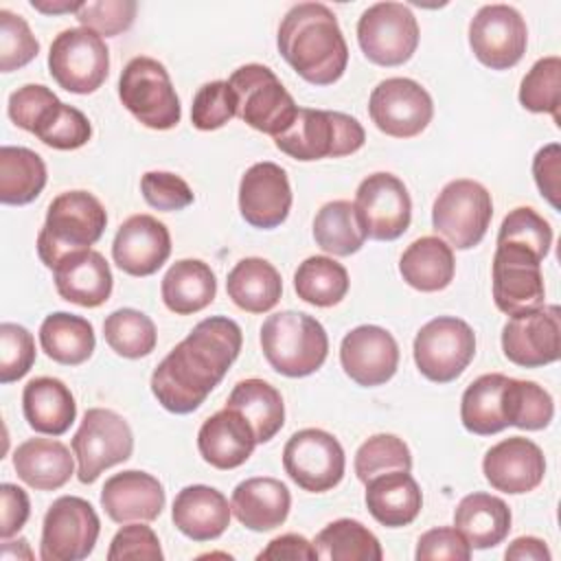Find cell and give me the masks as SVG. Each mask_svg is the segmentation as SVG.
<instances>
[{
    "instance_id": "1",
    "label": "cell",
    "mask_w": 561,
    "mask_h": 561,
    "mask_svg": "<svg viewBox=\"0 0 561 561\" xmlns=\"http://www.w3.org/2000/svg\"><path fill=\"white\" fill-rule=\"evenodd\" d=\"M241 327L226 316L204 318L151 375V392L173 414L197 410L241 353Z\"/></svg>"
},
{
    "instance_id": "2",
    "label": "cell",
    "mask_w": 561,
    "mask_h": 561,
    "mask_svg": "<svg viewBox=\"0 0 561 561\" xmlns=\"http://www.w3.org/2000/svg\"><path fill=\"white\" fill-rule=\"evenodd\" d=\"M278 53L309 83H335L348 64V46L335 13L322 2L294 4L278 26Z\"/></svg>"
},
{
    "instance_id": "3",
    "label": "cell",
    "mask_w": 561,
    "mask_h": 561,
    "mask_svg": "<svg viewBox=\"0 0 561 561\" xmlns=\"http://www.w3.org/2000/svg\"><path fill=\"white\" fill-rule=\"evenodd\" d=\"M107 226V213L103 204L88 191L59 193L48 210L46 221L37 234V254L50 270L61 259L90 250Z\"/></svg>"
},
{
    "instance_id": "4",
    "label": "cell",
    "mask_w": 561,
    "mask_h": 561,
    "mask_svg": "<svg viewBox=\"0 0 561 561\" xmlns=\"http://www.w3.org/2000/svg\"><path fill=\"white\" fill-rule=\"evenodd\" d=\"M261 348L267 364L285 377L316 373L329 353L324 327L302 311H278L261 327Z\"/></svg>"
},
{
    "instance_id": "5",
    "label": "cell",
    "mask_w": 561,
    "mask_h": 561,
    "mask_svg": "<svg viewBox=\"0 0 561 561\" xmlns=\"http://www.w3.org/2000/svg\"><path fill=\"white\" fill-rule=\"evenodd\" d=\"M364 140L366 131L357 118L333 110L298 107L296 118L274 138V145L294 160L311 162L355 153Z\"/></svg>"
},
{
    "instance_id": "6",
    "label": "cell",
    "mask_w": 561,
    "mask_h": 561,
    "mask_svg": "<svg viewBox=\"0 0 561 561\" xmlns=\"http://www.w3.org/2000/svg\"><path fill=\"white\" fill-rule=\"evenodd\" d=\"M237 96V116L252 129L276 138L298 114L294 96L263 64H245L228 79Z\"/></svg>"
},
{
    "instance_id": "7",
    "label": "cell",
    "mask_w": 561,
    "mask_h": 561,
    "mask_svg": "<svg viewBox=\"0 0 561 561\" xmlns=\"http://www.w3.org/2000/svg\"><path fill=\"white\" fill-rule=\"evenodd\" d=\"M121 103L149 129H171L182 118L180 99L167 68L153 57H134L118 79Z\"/></svg>"
},
{
    "instance_id": "8",
    "label": "cell",
    "mask_w": 561,
    "mask_h": 561,
    "mask_svg": "<svg viewBox=\"0 0 561 561\" xmlns=\"http://www.w3.org/2000/svg\"><path fill=\"white\" fill-rule=\"evenodd\" d=\"M493 217L491 193L476 180H451L443 186L432 206V226L454 248L478 245Z\"/></svg>"
},
{
    "instance_id": "9",
    "label": "cell",
    "mask_w": 561,
    "mask_h": 561,
    "mask_svg": "<svg viewBox=\"0 0 561 561\" xmlns=\"http://www.w3.org/2000/svg\"><path fill=\"white\" fill-rule=\"evenodd\" d=\"M72 451L79 482L92 484L105 469L131 458V427L114 410L90 408L72 436Z\"/></svg>"
},
{
    "instance_id": "10",
    "label": "cell",
    "mask_w": 561,
    "mask_h": 561,
    "mask_svg": "<svg viewBox=\"0 0 561 561\" xmlns=\"http://www.w3.org/2000/svg\"><path fill=\"white\" fill-rule=\"evenodd\" d=\"M48 70L59 88L90 94L110 72V48L103 37L85 26L61 31L48 50Z\"/></svg>"
},
{
    "instance_id": "11",
    "label": "cell",
    "mask_w": 561,
    "mask_h": 561,
    "mask_svg": "<svg viewBox=\"0 0 561 561\" xmlns=\"http://www.w3.org/2000/svg\"><path fill=\"white\" fill-rule=\"evenodd\" d=\"M476 355L473 329L454 316L425 322L414 337V362L423 377L436 383L458 379Z\"/></svg>"
},
{
    "instance_id": "12",
    "label": "cell",
    "mask_w": 561,
    "mask_h": 561,
    "mask_svg": "<svg viewBox=\"0 0 561 561\" xmlns=\"http://www.w3.org/2000/svg\"><path fill=\"white\" fill-rule=\"evenodd\" d=\"M357 42L368 61L401 66L419 46V22L401 2L370 4L357 22Z\"/></svg>"
},
{
    "instance_id": "13",
    "label": "cell",
    "mask_w": 561,
    "mask_h": 561,
    "mask_svg": "<svg viewBox=\"0 0 561 561\" xmlns=\"http://www.w3.org/2000/svg\"><path fill=\"white\" fill-rule=\"evenodd\" d=\"M101 522L94 506L77 495L57 497L42 524L39 557L44 561L85 559L99 539Z\"/></svg>"
},
{
    "instance_id": "14",
    "label": "cell",
    "mask_w": 561,
    "mask_h": 561,
    "mask_svg": "<svg viewBox=\"0 0 561 561\" xmlns=\"http://www.w3.org/2000/svg\"><path fill=\"white\" fill-rule=\"evenodd\" d=\"M285 473L309 493H324L344 478V449L340 440L318 427H307L289 436L283 449Z\"/></svg>"
},
{
    "instance_id": "15",
    "label": "cell",
    "mask_w": 561,
    "mask_h": 561,
    "mask_svg": "<svg viewBox=\"0 0 561 561\" xmlns=\"http://www.w3.org/2000/svg\"><path fill=\"white\" fill-rule=\"evenodd\" d=\"M493 300L506 316H522L543 307L546 287L541 261L533 250L517 243H495Z\"/></svg>"
},
{
    "instance_id": "16",
    "label": "cell",
    "mask_w": 561,
    "mask_h": 561,
    "mask_svg": "<svg viewBox=\"0 0 561 561\" xmlns=\"http://www.w3.org/2000/svg\"><path fill=\"white\" fill-rule=\"evenodd\" d=\"M368 114L379 131L392 138L419 136L434 116L430 92L408 77H390L375 85Z\"/></svg>"
},
{
    "instance_id": "17",
    "label": "cell",
    "mask_w": 561,
    "mask_h": 561,
    "mask_svg": "<svg viewBox=\"0 0 561 561\" xmlns=\"http://www.w3.org/2000/svg\"><path fill=\"white\" fill-rule=\"evenodd\" d=\"M528 28L522 13L508 4H484L471 18L469 46L480 64L508 70L526 53Z\"/></svg>"
},
{
    "instance_id": "18",
    "label": "cell",
    "mask_w": 561,
    "mask_h": 561,
    "mask_svg": "<svg viewBox=\"0 0 561 561\" xmlns=\"http://www.w3.org/2000/svg\"><path fill=\"white\" fill-rule=\"evenodd\" d=\"M353 204L366 237L377 241L399 239L412 219L410 193L392 173L379 171L364 178L357 186Z\"/></svg>"
},
{
    "instance_id": "19",
    "label": "cell",
    "mask_w": 561,
    "mask_h": 561,
    "mask_svg": "<svg viewBox=\"0 0 561 561\" xmlns=\"http://www.w3.org/2000/svg\"><path fill=\"white\" fill-rule=\"evenodd\" d=\"M502 351L522 368L552 364L561 355V309L543 305L535 311L513 316L502 329Z\"/></svg>"
},
{
    "instance_id": "20",
    "label": "cell",
    "mask_w": 561,
    "mask_h": 561,
    "mask_svg": "<svg viewBox=\"0 0 561 561\" xmlns=\"http://www.w3.org/2000/svg\"><path fill=\"white\" fill-rule=\"evenodd\" d=\"M344 373L364 388L392 379L399 366V346L390 331L377 324H362L348 331L340 344Z\"/></svg>"
},
{
    "instance_id": "21",
    "label": "cell",
    "mask_w": 561,
    "mask_h": 561,
    "mask_svg": "<svg viewBox=\"0 0 561 561\" xmlns=\"http://www.w3.org/2000/svg\"><path fill=\"white\" fill-rule=\"evenodd\" d=\"M291 208V188L283 167L276 162L252 164L239 182L241 217L261 230L280 226Z\"/></svg>"
},
{
    "instance_id": "22",
    "label": "cell",
    "mask_w": 561,
    "mask_h": 561,
    "mask_svg": "<svg viewBox=\"0 0 561 561\" xmlns=\"http://www.w3.org/2000/svg\"><path fill=\"white\" fill-rule=\"evenodd\" d=\"M482 471L495 491L519 495L541 484L546 476V458L541 447L530 438L511 436L484 454Z\"/></svg>"
},
{
    "instance_id": "23",
    "label": "cell",
    "mask_w": 561,
    "mask_h": 561,
    "mask_svg": "<svg viewBox=\"0 0 561 561\" xmlns=\"http://www.w3.org/2000/svg\"><path fill=\"white\" fill-rule=\"evenodd\" d=\"M171 254L169 228L151 215H131L114 237V263L129 276L156 274Z\"/></svg>"
},
{
    "instance_id": "24",
    "label": "cell",
    "mask_w": 561,
    "mask_h": 561,
    "mask_svg": "<svg viewBox=\"0 0 561 561\" xmlns=\"http://www.w3.org/2000/svg\"><path fill=\"white\" fill-rule=\"evenodd\" d=\"M164 486L147 471L127 469L105 480L101 506L116 524L153 522L164 508Z\"/></svg>"
},
{
    "instance_id": "25",
    "label": "cell",
    "mask_w": 561,
    "mask_h": 561,
    "mask_svg": "<svg viewBox=\"0 0 561 561\" xmlns=\"http://www.w3.org/2000/svg\"><path fill=\"white\" fill-rule=\"evenodd\" d=\"M256 445L250 423L232 408H224L208 416L197 432L199 456L221 471L241 467Z\"/></svg>"
},
{
    "instance_id": "26",
    "label": "cell",
    "mask_w": 561,
    "mask_h": 561,
    "mask_svg": "<svg viewBox=\"0 0 561 561\" xmlns=\"http://www.w3.org/2000/svg\"><path fill=\"white\" fill-rule=\"evenodd\" d=\"M232 508L226 495L206 484L184 486L171 508L175 528L193 541H210L226 533L230 526Z\"/></svg>"
},
{
    "instance_id": "27",
    "label": "cell",
    "mask_w": 561,
    "mask_h": 561,
    "mask_svg": "<svg viewBox=\"0 0 561 561\" xmlns=\"http://www.w3.org/2000/svg\"><path fill=\"white\" fill-rule=\"evenodd\" d=\"M55 272L57 294L79 307H101L112 294V270L96 250H83L59 261Z\"/></svg>"
},
{
    "instance_id": "28",
    "label": "cell",
    "mask_w": 561,
    "mask_h": 561,
    "mask_svg": "<svg viewBox=\"0 0 561 561\" xmlns=\"http://www.w3.org/2000/svg\"><path fill=\"white\" fill-rule=\"evenodd\" d=\"M232 515L250 530L265 533L278 528L291 508L289 489L267 476H256L239 482L230 500Z\"/></svg>"
},
{
    "instance_id": "29",
    "label": "cell",
    "mask_w": 561,
    "mask_h": 561,
    "mask_svg": "<svg viewBox=\"0 0 561 561\" xmlns=\"http://www.w3.org/2000/svg\"><path fill=\"white\" fill-rule=\"evenodd\" d=\"M423 506V493L410 471H388L366 482V508L388 528L412 524Z\"/></svg>"
},
{
    "instance_id": "30",
    "label": "cell",
    "mask_w": 561,
    "mask_h": 561,
    "mask_svg": "<svg viewBox=\"0 0 561 561\" xmlns=\"http://www.w3.org/2000/svg\"><path fill=\"white\" fill-rule=\"evenodd\" d=\"M22 410L26 423L48 436H61L77 416V403L70 388L55 377H35L22 390Z\"/></svg>"
},
{
    "instance_id": "31",
    "label": "cell",
    "mask_w": 561,
    "mask_h": 561,
    "mask_svg": "<svg viewBox=\"0 0 561 561\" xmlns=\"http://www.w3.org/2000/svg\"><path fill=\"white\" fill-rule=\"evenodd\" d=\"M18 478L37 491L61 489L75 473L70 449L55 438H28L13 451Z\"/></svg>"
},
{
    "instance_id": "32",
    "label": "cell",
    "mask_w": 561,
    "mask_h": 561,
    "mask_svg": "<svg viewBox=\"0 0 561 561\" xmlns=\"http://www.w3.org/2000/svg\"><path fill=\"white\" fill-rule=\"evenodd\" d=\"M454 528L471 548H493L502 543L511 530V508L502 497L469 493L454 511Z\"/></svg>"
},
{
    "instance_id": "33",
    "label": "cell",
    "mask_w": 561,
    "mask_h": 561,
    "mask_svg": "<svg viewBox=\"0 0 561 561\" xmlns=\"http://www.w3.org/2000/svg\"><path fill=\"white\" fill-rule=\"evenodd\" d=\"M160 291L169 311L188 316L206 309L215 300L217 278L208 263L199 259H182L167 270Z\"/></svg>"
},
{
    "instance_id": "34",
    "label": "cell",
    "mask_w": 561,
    "mask_h": 561,
    "mask_svg": "<svg viewBox=\"0 0 561 561\" xmlns=\"http://www.w3.org/2000/svg\"><path fill=\"white\" fill-rule=\"evenodd\" d=\"M228 298L248 313H265L276 307L283 294L278 270L259 256L241 259L226 278Z\"/></svg>"
},
{
    "instance_id": "35",
    "label": "cell",
    "mask_w": 561,
    "mask_h": 561,
    "mask_svg": "<svg viewBox=\"0 0 561 561\" xmlns=\"http://www.w3.org/2000/svg\"><path fill=\"white\" fill-rule=\"evenodd\" d=\"M399 272L419 291H440L454 280V250L438 237H421L401 254Z\"/></svg>"
},
{
    "instance_id": "36",
    "label": "cell",
    "mask_w": 561,
    "mask_h": 561,
    "mask_svg": "<svg viewBox=\"0 0 561 561\" xmlns=\"http://www.w3.org/2000/svg\"><path fill=\"white\" fill-rule=\"evenodd\" d=\"M226 408L237 410L250 423L256 443L272 440L285 423L283 397L272 383L263 379L239 381L232 388Z\"/></svg>"
},
{
    "instance_id": "37",
    "label": "cell",
    "mask_w": 561,
    "mask_h": 561,
    "mask_svg": "<svg viewBox=\"0 0 561 561\" xmlns=\"http://www.w3.org/2000/svg\"><path fill=\"white\" fill-rule=\"evenodd\" d=\"M42 351L57 364L79 366L94 353L96 340L92 324L75 313L55 311L39 327Z\"/></svg>"
},
{
    "instance_id": "38",
    "label": "cell",
    "mask_w": 561,
    "mask_h": 561,
    "mask_svg": "<svg viewBox=\"0 0 561 561\" xmlns=\"http://www.w3.org/2000/svg\"><path fill=\"white\" fill-rule=\"evenodd\" d=\"M46 186V164L26 147L0 149V202L9 206L31 204Z\"/></svg>"
},
{
    "instance_id": "39",
    "label": "cell",
    "mask_w": 561,
    "mask_h": 561,
    "mask_svg": "<svg viewBox=\"0 0 561 561\" xmlns=\"http://www.w3.org/2000/svg\"><path fill=\"white\" fill-rule=\"evenodd\" d=\"M506 375L489 373L480 375L467 386L460 401V421L467 432L478 436H491L506 430L502 412V390Z\"/></svg>"
},
{
    "instance_id": "40",
    "label": "cell",
    "mask_w": 561,
    "mask_h": 561,
    "mask_svg": "<svg viewBox=\"0 0 561 561\" xmlns=\"http://www.w3.org/2000/svg\"><path fill=\"white\" fill-rule=\"evenodd\" d=\"M316 243L333 256H351L362 250L366 232L355 204L335 199L324 204L313 219Z\"/></svg>"
},
{
    "instance_id": "41",
    "label": "cell",
    "mask_w": 561,
    "mask_h": 561,
    "mask_svg": "<svg viewBox=\"0 0 561 561\" xmlns=\"http://www.w3.org/2000/svg\"><path fill=\"white\" fill-rule=\"evenodd\" d=\"M318 559L327 561H381L379 539L357 519H335L313 539Z\"/></svg>"
},
{
    "instance_id": "42",
    "label": "cell",
    "mask_w": 561,
    "mask_h": 561,
    "mask_svg": "<svg viewBox=\"0 0 561 561\" xmlns=\"http://www.w3.org/2000/svg\"><path fill=\"white\" fill-rule=\"evenodd\" d=\"M294 289L313 307H333L348 291V272L331 256H309L294 272Z\"/></svg>"
},
{
    "instance_id": "43",
    "label": "cell",
    "mask_w": 561,
    "mask_h": 561,
    "mask_svg": "<svg viewBox=\"0 0 561 561\" xmlns=\"http://www.w3.org/2000/svg\"><path fill=\"white\" fill-rule=\"evenodd\" d=\"M502 412L506 425L537 432L550 425L554 416V403L550 392L539 383L506 377L502 390Z\"/></svg>"
},
{
    "instance_id": "44",
    "label": "cell",
    "mask_w": 561,
    "mask_h": 561,
    "mask_svg": "<svg viewBox=\"0 0 561 561\" xmlns=\"http://www.w3.org/2000/svg\"><path fill=\"white\" fill-rule=\"evenodd\" d=\"M103 337L116 355L127 359L149 355L158 342L153 320L131 307L116 309L105 318Z\"/></svg>"
},
{
    "instance_id": "45",
    "label": "cell",
    "mask_w": 561,
    "mask_h": 561,
    "mask_svg": "<svg viewBox=\"0 0 561 561\" xmlns=\"http://www.w3.org/2000/svg\"><path fill=\"white\" fill-rule=\"evenodd\" d=\"M519 103L535 114H552L559 123L561 105V59L557 55L541 57L524 75L519 85Z\"/></svg>"
},
{
    "instance_id": "46",
    "label": "cell",
    "mask_w": 561,
    "mask_h": 561,
    "mask_svg": "<svg viewBox=\"0 0 561 561\" xmlns=\"http://www.w3.org/2000/svg\"><path fill=\"white\" fill-rule=\"evenodd\" d=\"M33 134L53 149L70 151L83 147L90 140L92 125L81 110L55 101L39 118Z\"/></svg>"
},
{
    "instance_id": "47",
    "label": "cell",
    "mask_w": 561,
    "mask_h": 561,
    "mask_svg": "<svg viewBox=\"0 0 561 561\" xmlns=\"http://www.w3.org/2000/svg\"><path fill=\"white\" fill-rule=\"evenodd\" d=\"M410 469L412 454L408 445L394 434H375L368 440H364L355 454V473L364 484L375 476Z\"/></svg>"
},
{
    "instance_id": "48",
    "label": "cell",
    "mask_w": 561,
    "mask_h": 561,
    "mask_svg": "<svg viewBox=\"0 0 561 561\" xmlns=\"http://www.w3.org/2000/svg\"><path fill=\"white\" fill-rule=\"evenodd\" d=\"M495 243H517L546 259L552 245V228L535 208L519 206L504 217Z\"/></svg>"
},
{
    "instance_id": "49",
    "label": "cell",
    "mask_w": 561,
    "mask_h": 561,
    "mask_svg": "<svg viewBox=\"0 0 561 561\" xmlns=\"http://www.w3.org/2000/svg\"><path fill=\"white\" fill-rule=\"evenodd\" d=\"M37 53L39 42L35 39L26 20L9 9H0V70H18L33 61Z\"/></svg>"
},
{
    "instance_id": "50",
    "label": "cell",
    "mask_w": 561,
    "mask_h": 561,
    "mask_svg": "<svg viewBox=\"0 0 561 561\" xmlns=\"http://www.w3.org/2000/svg\"><path fill=\"white\" fill-rule=\"evenodd\" d=\"M237 116V96L228 81L204 83L193 96L191 123L202 131L219 129Z\"/></svg>"
},
{
    "instance_id": "51",
    "label": "cell",
    "mask_w": 561,
    "mask_h": 561,
    "mask_svg": "<svg viewBox=\"0 0 561 561\" xmlns=\"http://www.w3.org/2000/svg\"><path fill=\"white\" fill-rule=\"evenodd\" d=\"M35 364V340L22 324H0V383L22 379Z\"/></svg>"
},
{
    "instance_id": "52",
    "label": "cell",
    "mask_w": 561,
    "mask_h": 561,
    "mask_svg": "<svg viewBox=\"0 0 561 561\" xmlns=\"http://www.w3.org/2000/svg\"><path fill=\"white\" fill-rule=\"evenodd\" d=\"M136 9L138 4L134 0H96L83 2L75 15L81 26L99 35L114 37L134 24Z\"/></svg>"
},
{
    "instance_id": "53",
    "label": "cell",
    "mask_w": 561,
    "mask_h": 561,
    "mask_svg": "<svg viewBox=\"0 0 561 561\" xmlns=\"http://www.w3.org/2000/svg\"><path fill=\"white\" fill-rule=\"evenodd\" d=\"M164 552L160 548V539L153 533L151 526H145L142 522H129L123 526L107 550L110 561H158L162 559Z\"/></svg>"
},
{
    "instance_id": "54",
    "label": "cell",
    "mask_w": 561,
    "mask_h": 561,
    "mask_svg": "<svg viewBox=\"0 0 561 561\" xmlns=\"http://www.w3.org/2000/svg\"><path fill=\"white\" fill-rule=\"evenodd\" d=\"M140 191L145 202L158 210H182L193 204L191 186L175 173L169 171H147L140 180Z\"/></svg>"
},
{
    "instance_id": "55",
    "label": "cell",
    "mask_w": 561,
    "mask_h": 561,
    "mask_svg": "<svg viewBox=\"0 0 561 561\" xmlns=\"http://www.w3.org/2000/svg\"><path fill=\"white\" fill-rule=\"evenodd\" d=\"M59 101L57 94L53 90H48L46 85H39V83H28V85H22L18 88L11 96H9V105H7V112H9V118L24 131H31L35 129V125L39 123V118L46 114V110Z\"/></svg>"
},
{
    "instance_id": "56",
    "label": "cell",
    "mask_w": 561,
    "mask_h": 561,
    "mask_svg": "<svg viewBox=\"0 0 561 561\" xmlns=\"http://www.w3.org/2000/svg\"><path fill=\"white\" fill-rule=\"evenodd\" d=\"M416 561H436V559H449V561H469L471 546L465 541V537L451 528V526H438L419 537Z\"/></svg>"
},
{
    "instance_id": "57",
    "label": "cell",
    "mask_w": 561,
    "mask_h": 561,
    "mask_svg": "<svg viewBox=\"0 0 561 561\" xmlns=\"http://www.w3.org/2000/svg\"><path fill=\"white\" fill-rule=\"evenodd\" d=\"M533 175L541 197L548 199L552 208L559 210V186H561V147L550 142L541 147L533 158Z\"/></svg>"
},
{
    "instance_id": "58",
    "label": "cell",
    "mask_w": 561,
    "mask_h": 561,
    "mask_svg": "<svg viewBox=\"0 0 561 561\" xmlns=\"http://www.w3.org/2000/svg\"><path fill=\"white\" fill-rule=\"evenodd\" d=\"M31 515V502L24 489L18 484H0V537L9 539L18 535Z\"/></svg>"
},
{
    "instance_id": "59",
    "label": "cell",
    "mask_w": 561,
    "mask_h": 561,
    "mask_svg": "<svg viewBox=\"0 0 561 561\" xmlns=\"http://www.w3.org/2000/svg\"><path fill=\"white\" fill-rule=\"evenodd\" d=\"M259 561H267V559H305V561H313L318 559V552L313 548V543L309 539H305L302 535H296V533H287V535H280L276 539H272L267 543L265 550H261L256 554Z\"/></svg>"
},
{
    "instance_id": "60",
    "label": "cell",
    "mask_w": 561,
    "mask_h": 561,
    "mask_svg": "<svg viewBox=\"0 0 561 561\" xmlns=\"http://www.w3.org/2000/svg\"><path fill=\"white\" fill-rule=\"evenodd\" d=\"M504 557L511 561H550L552 554L546 541L537 537H517L511 541Z\"/></svg>"
},
{
    "instance_id": "61",
    "label": "cell",
    "mask_w": 561,
    "mask_h": 561,
    "mask_svg": "<svg viewBox=\"0 0 561 561\" xmlns=\"http://www.w3.org/2000/svg\"><path fill=\"white\" fill-rule=\"evenodd\" d=\"M83 2H70V0H59V2H50V0H31V7L39 13L46 15H57V13H77L81 9Z\"/></svg>"
},
{
    "instance_id": "62",
    "label": "cell",
    "mask_w": 561,
    "mask_h": 561,
    "mask_svg": "<svg viewBox=\"0 0 561 561\" xmlns=\"http://www.w3.org/2000/svg\"><path fill=\"white\" fill-rule=\"evenodd\" d=\"M0 557H2L4 561H11V559H33V552H31L26 539H18V541L4 539Z\"/></svg>"
}]
</instances>
